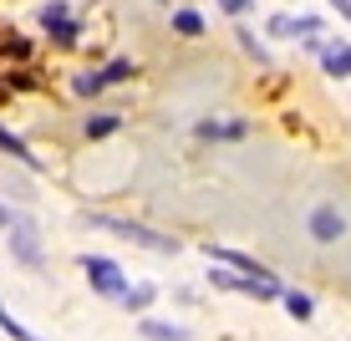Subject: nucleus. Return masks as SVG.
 Wrapping results in <instances>:
<instances>
[{"label":"nucleus","instance_id":"obj_1","mask_svg":"<svg viewBox=\"0 0 351 341\" xmlns=\"http://www.w3.org/2000/svg\"><path fill=\"white\" fill-rule=\"evenodd\" d=\"M87 224L97 229H107V235H117V239H128V245H138V250H148V255H178L184 250V239L178 235H163V229H153V224H143V219H123V214H82Z\"/></svg>","mask_w":351,"mask_h":341},{"label":"nucleus","instance_id":"obj_2","mask_svg":"<svg viewBox=\"0 0 351 341\" xmlns=\"http://www.w3.org/2000/svg\"><path fill=\"white\" fill-rule=\"evenodd\" d=\"M82 275H87V285H92V296H102V301H117L123 306V296H128V285H132V275L123 270V265L112 260V255H82Z\"/></svg>","mask_w":351,"mask_h":341},{"label":"nucleus","instance_id":"obj_3","mask_svg":"<svg viewBox=\"0 0 351 341\" xmlns=\"http://www.w3.org/2000/svg\"><path fill=\"white\" fill-rule=\"evenodd\" d=\"M5 239H10V255H16L26 270H46V245H41V229L31 224V214H21L10 219V229H5Z\"/></svg>","mask_w":351,"mask_h":341},{"label":"nucleus","instance_id":"obj_4","mask_svg":"<svg viewBox=\"0 0 351 341\" xmlns=\"http://www.w3.org/2000/svg\"><path fill=\"white\" fill-rule=\"evenodd\" d=\"M346 229H351V219L336 209L331 199H321V204H311V214H306V235L316 239V245H341L346 239Z\"/></svg>","mask_w":351,"mask_h":341},{"label":"nucleus","instance_id":"obj_5","mask_svg":"<svg viewBox=\"0 0 351 341\" xmlns=\"http://www.w3.org/2000/svg\"><path fill=\"white\" fill-rule=\"evenodd\" d=\"M204 255H209V265H224V270H239V275H250V280H280L270 270L265 260H255V255H245V250H229V245H204Z\"/></svg>","mask_w":351,"mask_h":341},{"label":"nucleus","instance_id":"obj_6","mask_svg":"<svg viewBox=\"0 0 351 341\" xmlns=\"http://www.w3.org/2000/svg\"><path fill=\"white\" fill-rule=\"evenodd\" d=\"M316 62H321V71H326L331 82H351V36H346V31H331Z\"/></svg>","mask_w":351,"mask_h":341},{"label":"nucleus","instance_id":"obj_7","mask_svg":"<svg viewBox=\"0 0 351 341\" xmlns=\"http://www.w3.org/2000/svg\"><path fill=\"white\" fill-rule=\"evenodd\" d=\"M193 138L199 143H239V138H250V117H199L193 123Z\"/></svg>","mask_w":351,"mask_h":341},{"label":"nucleus","instance_id":"obj_8","mask_svg":"<svg viewBox=\"0 0 351 341\" xmlns=\"http://www.w3.org/2000/svg\"><path fill=\"white\" fill-rule=\"evenodd\" d=\"M168 31H173L178 41H204V36H209V16H204L199 5H173L168 10Z\"/></svg>","mask_w":351,"mask_h":341},{"label":"nucleus","instance_id":"obj_9","mask_svg":"<svg viewBox=\"0 0 351 341\" xmlns=\"http://www.w3.org/2000/svg\"><path fill=\"white\" fill-rule=\"evenodd\" d=\"M234 46H239V51H245L260 71H280V67H275V56H270V46L255 36V26H250V21H234Z\"/></svg>","mask_w":351,"mask_h":341},{"label":"nucleus","instance_id":"obj_10","mask_svg":"<svg viewBox=\"0 0 351 341\" xmlns=\"http://www.w3.org/2000/svg\"><path fill=\"white\" fill-rule=\"evenodd\" d=\"M158 296H163V285H158V280H132V285H128V296H123V311H128V316H153Z\"/></svg>","mask_w":351,"mask_h":341},{"label":"nucleus","instance_id":"obj_11","mask_svg":"<svg viewBox=\"0 0 351 341\" xmlns=\"http://www.w3.org/2000/svg\"><path fill=\"white\" fill-rule=\"evenodd\" d=\"M138 336H143V341H193L189 326L163 321V316H138Z\"/></svg>","mask_w":351,"mask_h":341},{"label":"nucleus","instance_id":"obj_12","mask_svg":"<svg viewBox=\"0 0 351 341\" xmlns=\"http://www.w3.org/2000/svg\"><path fill=\"white\" fill-rule=\"evenodd\" d=\"M123 123H128L123 113H112V107H97V113L82 117V132H87L92 143H102V138H112V132H123Z\"/></svg>","mask_w":351,"mask_h":341},{"label":"nucleus","instance_id":"obj_13","mask_svg":"<svg viewBox=\"0 0 351 341\" xmlns=\"http://www.w3.org/2000/svg\"><path fill=\"white\" fill-rule=\"evenodd\" d=\"M0 153H10L16 163H26V168H36V174H46V158L41 153H31V143L26 138H16L5 123H0Z\"/></svg>","mask_w":351,"mask_h":341},{"label":"nucleus","instance_id":"obj_14","mask_svg":"<svg viewBox=\"0 0 351 341\" xmlns=\"http://www.w3.org/2000/svg\"><path fill=\"white\" fill-rule=\"evenodd\" d=\"M71 92L87 102V97H102L107 92V77H102V67H82L77 77H71Z\"/></svg>","mask_w":351,"mask_h":341},{"label":"nucleus","instance_id":"obj_15","mask_svg":"<svg viewBox=\"0 0 351 341\" xmlns=\"http://www.w3.org/2000/svg\"><path fill=\"white\" fill-rule=\"evenodd\" d=\"M280 306H285L290 321H311V316H316V296H311V290H295V285H290Z\"/></svg>","mask_w":351,"mask_h":341},{"label":"nucleus","instance_id":"obj_16","mask_svg":"<svg viewBox=\"0 0 351 341\" xmlns=\"http://www.w3.org/2000/svg\"><path fill=\"white\" fill-rule=\"evenodd\" d=\"M138 56H112V62H102V77H107V87H123V82L138 77Z\"/></svg>","mask_w":351,"mask_h":341},{"label":"nucleus","instance_id":"obj_17","mask_svg":"<svg viewBox=\"0 0 351 341\" xmlns=\"http://www.w3.org/2000/svg\"><path fill=\"white\" fill-rule=\"evenodd\" d=\"M82 31H87V26H82V21L71 16V21H62V26H51V31H46V41H51L56 51H71V46H82Z\"/></svg>","mask_w":351,"mask_h":341},{"label":"nucleus","instance_id":"obj_18","mask_svg":"<svg viewBox=\"0 0 351 341\" xmlns=\"http://www.w3.org/2000/svg\"><path fill=\"white\" fill-rule=\"evenodd\" d=\"M36 21H41V31H51V26H62V21H71V5H66V0H46Z\"/></svg>","mask_w":351,"mask_h":341},{"label":"nucleus","instance_id":"obj_19","mask_svg":"<svg viewBox=\"0 0 351 341\" xmlns=\"http://www.w3.org/2000/svg\"><path fill=\"white\" fill-rule=\"evenodd\" d=\"M0 336H10V341H36V336L26 331V326H21V321H16V316H10V311H5V301H0Z\"/></svg>","mask_w":351,"mask_h":341},{"label":"nucleus","instance_id":"obj_20","mask_svg":"<svg viewBox=\"0 0 351 341\" xmlns=\"http://www.w3.org/2000/svg\"><path fill=\"white\" fill-rule=\"evenodd\" d=\"M214 5H219L224 16H229V21H245L250 10H255V0H214Z\"/></svg>","mask_w":351,"mask_h":341},{"label":"nucleus","instance_id":"obj_21","mask_svg":"<svg viewBox=\"0 0 351 341\" xmlns=\"http://www.w3.org/2000/svg\"><path fill=\"white\" fill-rule=\"evenodd\" d=\"M326 10H336V21H341V26L351 31V0H321Z\"/></svg>","mask_w":351,"mask_h":341},{"label":"nucleus","instance_id":"obj_22","mask_svg":"<svg viewBox=\"0 0 351 341\" xmlns=\"http://www.w3.org/2000/svg\"><path fill=\"white\" fill-rule=\"evenodd\" d=\"M10 219H16V209H10V204H0V229H10Z\"/></svg>","mask_w":351,"mask_h":341}]
</instances>
